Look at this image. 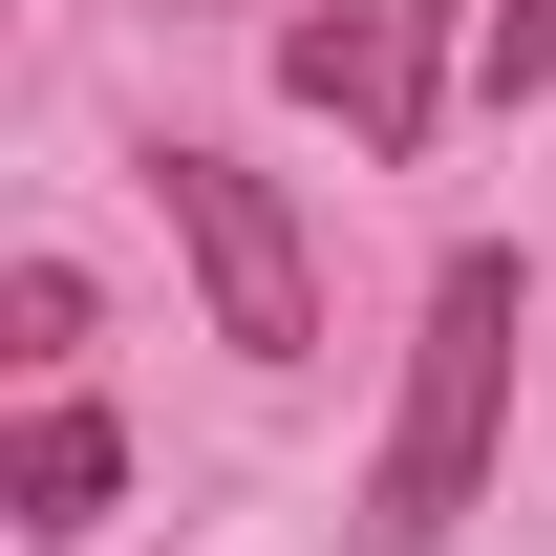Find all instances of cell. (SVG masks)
I'll return each instance as SVG.
<instances>
[{"label": "cell", "mask_w": 556, "mask_h": 556, "mask_svg": "<svg viewBox=\"0 0 556 556\" xmlns=\"http://www.w3.org/2000/svg\"><path fill=\"white\" fill-rule=\"evenodd\" d=\"M108 471H129V450H108V407H22L0 514H22V535H86V514H108Z\"/></svg>", "instance_id": "277c9868"}, {"label": "cell", "mask_w": 556, "mask_h": 556, "mask_svg": "<svg viewBox=\"0 0 556 556\" xmlns=\"http://www.w3.org/2000/svg\"><path fill=\"white\" fill-rule=\"evenodd\" d=\"M172 236H193V278H214V343H236V364H300V343H321L300 214H278L236 150H172Z\"/></svg>", "instance_id": "7a4b0ae2"}, {"label": "cell", "mask_w": 556, "mask_h": 556, "mask_svg": "<svg viewBox=\"0 0 556 556\" xmlns=\"http://www.w3.org/2000/svg\"><path fill=\"white\" fill-rule=\"evenodd\" d=\"M492 407H514V257H450L428 278V343H407V428H386V492H364V556H428L492 471Z\"/></svg>", "instance_id": "6da1fadb"}, {"label": "cell", "mask_w": 556, "mask_h": 556, "mask_svg": "<svg viewBox=\"0 0 556 556\" xmlns=\"http://www.w3.org/2000/svg\"><path fill=\"white\" fill-rule=\"evenodd\" d=\"M278 86L343 108L364 150H428V108H450V0H300V22H278Z\"/></svg>", "instance_id": "3957f363"}, {"label": "cell", "mask_w": 556, "mask_h": 556, "mask_svg": "<svg viewBox=\"0 0 556 556\" xmlns=\"http://www.w3.org/2000/svg\"><path fill=\"white\" fill-rule=\"evenodd\" d=\"M556 86V0H492V108H535Z\"/></svg>", "instance_id": "5b68a950"}]
</instances>
